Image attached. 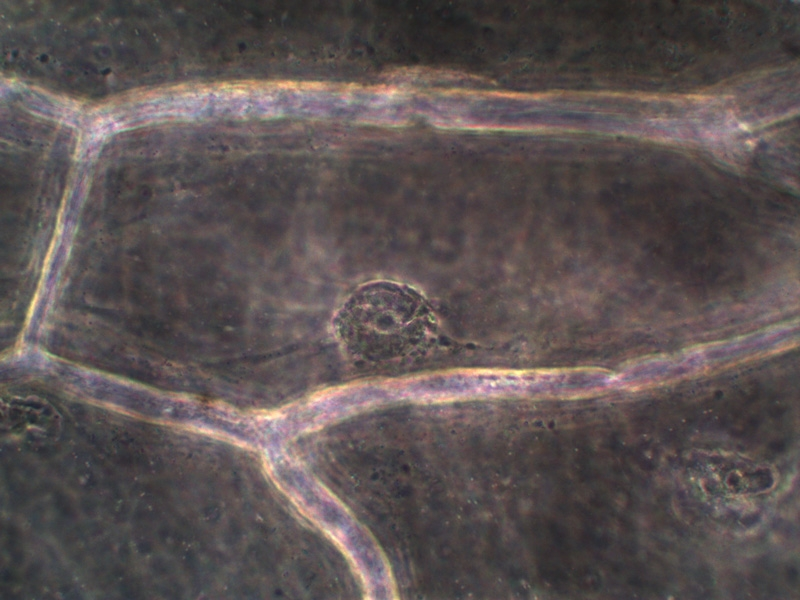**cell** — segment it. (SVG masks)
I'll use <instances>...</instances> for the list:
<instances>
[{
	"label": "cell",
	"mask_w": 800,
	"mask_h": 600,
	"mask_svg": "<svg viewBox=\"0 0 800 600\" xmlns=\"http://www.w3.org/2000/svg\"><path fill=\"white\" fill-rule=\"evenodd\" d=\"M334 327L346 356L369 365L418 356L432 334L429 309L420 295L384 281L356 290L339 309Z\"/></svg>",
	"instance_id": "6da1fadb"
}]
</instances>
